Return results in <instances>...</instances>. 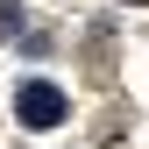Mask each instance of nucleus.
<instances>
[{
    "instance_id": "obj_1",
    "label": "nucleus",
    "mask_w": 149,
    "mask_h": 149,
    "mask_svg": "<svg viewBox=\"0 0 149 149\" xmlns=\"http://www.w3.org/2000/svg\"><path fill=\"white\" fill-rule=\"evenodd\" d=\"M14 114H22V128H57L64 114H71V100H64V85H50V78H29L22 92H14Z\"/></svg>"
},
{
    "instance_id": "obj_2",
    "label": "nucleus",
    "mask_w": 149,
    "mask_h": 149,
    "mask_svg": "<svg viewBox=\"0 0 149 149\" xmlns=\"http://www.w3.org/2000/svg\"><path fill=\"white\" fill-rule=\"evenodd\" d=\"M7 36H22V7H14V0H0V43H7Z\"/></svg>"
}]
</instances>
